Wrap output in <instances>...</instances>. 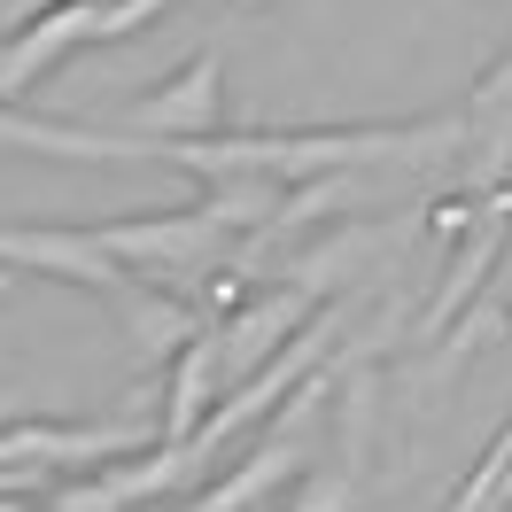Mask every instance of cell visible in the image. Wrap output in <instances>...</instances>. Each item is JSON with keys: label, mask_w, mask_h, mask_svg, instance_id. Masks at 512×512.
<instances>
[{"label": "cell", "mask_w": 512, "mask_h": 512, "mask_svg": "<svg viewBox=\"0 0 512 512\" xmlns=\"http://www.w3.org/2000/svg\"><path fill=\"white\" fill-rule=\"evenodd\" d=\"M117 311H125V334H132V350L148 357V365H163L171 350H187V334H194V311L187 303H171V295H117Z\"/></svg>", "instance_id": "cell-6"}, {"label": "cell", "mask_w": 512, "mask_h": 512, "mask_svg": "<svg viewBox=\"0 0 512 512\" xmlns=\"http://www.w3.org/2000/svg\"><path fill=\"white\" fill-rule=\"evenodd\" d=\"M233 8H272V0H233Z\"/></svg>", "instance_id": "cell-10"}, {"label": "cell", "mask_w": 512, "mask_h": 512, "mask_svg": "<svg viewBox=\"0 0 512 512\" xmlns=\"http://www.w3.org/2000/svg\"><path fill=\"white\" fill-rule=\"evenodd\" d=\"M0 256L39 264V272H70V280H86L101 295H125V272H117V256L101 249L94 233H0Z\"/></svg>", "instance_id": "cell-3"}, {"label": "cell", "mask_w": 512, "mask_h": 512, "mask_svg": "<svg viewBox=\"0 0 512 512\" xmlns=\"http://www.w3.org/2000/svg\"><path fill=\"white\" fill-rule=\"evenodd\" d=\"M140 125H179V132H210L218 125V47L194 55L187 86H163L156 101H140Z\"/></svg>", "instance_id": "cell-5"}, {"label": "cell", "mask_w": 512, "mask_h": 512, "mask_svg": "<svg viewBox=\"0 0 512 512\" xmlns=\"http://www.w3.org/2000/svg\"><path fill=\"white\" fill-rule=\"evenodd\" d=\"M109 256H156V264H218L225 256V225L210 210L194 218H148V225H101L94 233Z\"/></svg>", "instance_id": "cell-1"}, {"label": "cell", "mask_w": 512, "mask_h": 512, "mask_svg": "<svg viewBox=\"0 0 512 512\" xmlns=\"http://www.w3.org/2000/svg\"><path fill=\"white\" fill-rule=\"evenodd\" d=\"M94 24H101V0H63L55 16H39L16 47H0V101H16L39 70L55 63V55H70L78 39H94Z\"/></svg>", "instance_id": "cell-2"}, {"label": "cell", "mask_w": 512, "mask_h": 512, "mask_svg": "<svg viewBox=\"0 0 512 512\" xmlns=\"http://www.w3.org/2000/svg\"><path fill=\"white\" fill-rule=\"evenodd\" d=\"M218 357H225V342H218V334L187 342V357H179V381H171V404H163V443H171V450H179V443L194 435L202 404L218 396Z\"/></svg>", "instance_id": "cell-4"}, {"label": "cell", "mask_w": 512, "mask_h": 512, "mask_svg": "<svg viewBox=\"0 0 512 512\" xmlns=\"http://www.w3.org/2000/svg\"><path fill=\"white\" fill-rule=\"evenodd\" d=\"M303 303H311L303 288L272 295V303H256V311H249V326H233V334H225V357H218V373H233V381H241V373H249L256 357H264V350H272V342H280V334H288L295 319H303Z\"/></svg>", "instance_id": "cell-7"}, {"label": "cell", "mask_w": 512, "mask_h": 512, "mask_svg": "<svg viewBox=\"0 0 512 512\" xmlns=\"http://www.w3.org/2000/svg\"><path fill=\"white\" fill-rule=\"evenodd\" d=\"M505 497H512V419H505V435L489 443V458L466 474V489L450 497V512H497Z\"/></svg>", "instance_id": "cell-8"}, {"label": "cell", "mask_w": 512, "mask_h": 512, "mask_svg": "<svg viewBox=\"0 0 512 512\" xmlns=\"http://www.w3.org/2000/svg\"><path fill=\"white\" fill-rule=\"evenodd\" d=\"M295 512H350V474H319V481H311V497H303Z\"/></svg>", "instance_id": "cell-9"}]
</instances>
